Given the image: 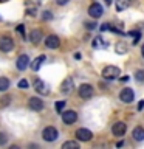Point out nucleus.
I'll return each mask as SVG.
<instances>
[{
  "mask_svg": "<svg viewBox=\"0 0 144 149\" xmlns=\"http://www.w3.org/2000/svg\"><path fill=\"white\" fill-rule=\"evenodd\" d=\"M130 6V0H116V9L118 11H124Z\"/></svg>",
  "mask_w": 144,
  "mask_h": 149,
  "instance_id": "nucleus-18",
  "label": "nucleus"
},
{
  "mask_svg": "<svg viewBox=\"0 0 144 149\" xmlns=\"http://www.w3.org/2000/svg\"><path fill=\"white\" fill-rule=\"evenodd\" d=\"M71 90H73V79L67 78L62 82V86H60V92H62L64 95H68V93H71Z\"/></svg>",
  "mask_w": 144,
  "mask_h": 149,
  "instance_id": "nucleus-14",
  "label": "nucleus"
},
{
  "mask_svg": "<svg viewBox=\"0 0 144 149\" xmlns=\"http://www.w3.org/2000/svg\"><path fill=\"white\" fill-rule=\"evenodd\" d=\"M45 45H46V48H51V50H54V48H59V45H60V40H59V37H57V36H54V34H50V36L45 39Z\"/></svg>",
  "mask_w": 144,
  "mask_h": 149,
  "instance_id": "nucleus-11",
  "label": "nucleus"
},
{
  "mask_svg": "<svg viewBox=\"0 0 144 149\" xmlns=\"http://www.w3.org/2000/svg\"><path fill=\"white\" fill-rule=\"evenodd\" d=\"M14 48V40L11 39L9 36H3L0 37V50L5 51V53H8V51H11Z\"/></svg>",
  "mask_w": 144,
  "mask_h": 149,
  "instance_id": "nucleus-3",
  "label": "nucleus"
},
{
  "mask_svg": "<svg viewBox=\"0 0 144 149\" xmlns=\"http://www.w3.org/2000/svg\"><path fill=\"white\" fill-rule=\"evenodd\" d=\"M104 2H105V3H107V6H109V5H110V3H111V0H104Z\"/></svg>",
  "mask_w": 144,
  "mask_h": 149,
  "instance_id": "nucleus-34",
  "label": "nucleus"
},
{
  "mask_svg": "<svg viewBox=\"0 0 144 149\" xmlns=\"http://www.w3.org/2000/svg\"><path fill=\"white\" fill-rule=\"evenodd\" d=\"M30 65V58H28V54H20L16 61V67L17 70H20V72H23V70H26V67Z\"/></svg>",
  "mask_w": 144,
  "mask_h": 149,
  "instance_id": "nucleus-9",
  "label": "nucleus"
},
{
  "mask_svg": "<svg viewBox=\"0 0 144 149\" xmlns=\"http://www.w3.org/2000/svg\"><path fill=\"white\" fill-rule=\"evenodd\" d=\"M99 45H102V47H107L105 42H102V40H101V37H96V39L93 40V47H99Z\"/></svg>",
  "mask_w": 144,
  "mask_h": 149,
  "instance_id": "nucleus-23",
  "label": "nucleus"
},
{
  "mask_svg": "<svg viewBox=\"0 0 144 149\" xmlns=\"http://www.w3.org/2000/svg\"><path fill=\"white\" fill-rule=\"evenodd\" d=\"M28 106H30L31 110L40 112L42 109H44V101H42L40 98H37V96H33V98H30V101H28Z\"/></svg>",
  "mask_w": 144,
  "mask_h": 149,
  "instance_id": "nucleus-7",
  "label": "nucleus"
},
{
  "mask_svg": "<svg viewBox=\"0 0 144 149\" xmlns=\"http://www.w3.org/2000/svg\"><path fill=\"white\" fill-rule=\"evenodd\" d=\"M45 59H46L45 56H44V54H40L39 58H36L34 61H33V62L30 64V65H31V70H33V72H39V68L42 67V64H44V61H45Z\"/></svg>",
  "mask_w": 144,
  "mask_h": 149,
  "instance_id": "nucleus-15",
  "label": "nucleus"
},
{
  "mask_svg": "<svg viewBox=\"0 0 144 149\" xmlns=\"http://www.w3.org/2000/svg\"><path fill=\"white\" fill-rule=\"evenodd\" d=\"M93 95V87L90 84H81L79 86V96L84 98V100H88Z\"/></svg>",
  "mask_w": 144,
  "mask_h": 149,
  "instance_id": "nucleus-6",
  "label": "nucleus"
},
{
  "mask_svg": "<svg viewBox=\"0 0 144 149\" xmlns=\"http://www.w3.org/2000/svg\"><path fill=\"white\" fill-rule=\"evenodd\" d=\"M132 135H133V138L136 140V141H143V140H144V129L138 126V127L133 129V134Z\"/></svg>",
  "mask_w": 144,
  "mask_h": 149,
  "instance_id": "nucleus-17",
  "label": "nucleus"
},
{
  "mask_svg": "<svg viewBox=\"0 0 144 149\" xmlns=\"http://www.w3.org/2000/svg\"><path fill=\"white\" fill-rule=\"evenodd\" d=\"M17 31L23 36V39H26V34H25V30H23V25H19V26H17Z\"/></svg>",
  "mask_w": 144,
  "mask_h": 149,
  "instance_id": "nucleus-28",
  "label": "nucleus"
},
{
  "mask_svg": "<svg viewBox=\"0 0 144 149\" xmlns=\"http://www.w3.org/2000/svg\"><path fill=\"white\" fill-rule=\"evenodd\" d=\"M6 141H8V137L5 134H0V144H6Z\"/></svg>",
  "mask_w": 144,
  "mask_h": 149,
  "instance_id": "nucleus-27",
  "label": "nucleus"
},
{
  "mask_svg": "<svg viewBox=\"0 0 144 149\" xmlns=\"http://www.w3.org/2000/svg\"><path fill=\"white\" fill-rule=\"evenodd\" d=\"M78 120V113L74 110H65L62 112V121L65 124H73Z\"/></svg>",
  "mask_w": 144,
  "mask_h": 149,
  "instance_id": "nucleus-8",
  "label": "nucleus"
},
{
  "mask_svg": "<svg viewBox=\"0 0 144 149\" xmlns=\"http://www.w3.org/2000/svg\"><path fill=\"white\" fill-rule=\"evenodd\" d=\"M9 100H11L9 96H3L2 101H0V104H2V106H8V104H9Z\"/></svg>",
  "mask_w": 144,
  "mask_h": 149,
  "instance_id": "nucleus-26",
  "label": "nucleus"
},
{
  "mask_svg": "<svg viewBox=\"0 0 144 149\" xmlns=\"http://www.w3.org/2000/svg\"><path fill=\"white\" fill-rule=\"evenodd\" d=\"M144 109V101H139V104H138V110H143Z\"/></svg>",
  "mask_w": 144,
  "mask_h": 149,
  "instance_id": "nucleus-32",
  "label": "nucleus"
},
{
  "mask_svg": "<svg viewBox=\"0 0 144 149\" xmlns=\"http://www.w3.org/2000/svg\"><path fill=\"white\" fill-rule=\"evenodd\" d=\"M125 45L124 44H118V45H116V51H118V53H125Z\"/></svg>",
  "mask_w": 144,
  "mask_h": 149,
  "instance_id": "nucleus-25",
  "label": "nucleus"
},
{
  "mask_svg": "<svg viewBox=\"0 0 144 149\" xmlns=\"http://www.w3.org/2000/svg\"><path fill=\"white\" fill-rule=\"evenodd\" d=\"M5 2H9V0H0V3H5Z\"/></svg>",
  "mask_w": 144,
  "mask_h": 149,
  "instance_id": "nucleus-36",
  "label": "nucleus"
},
{
  "mask_svg": "<svg viewBox=\"0 0 144 149\" xmlns=\"http://www.w3.org/2000/svg\"><path fill=\"white\" fill-rule=\"evenodd\" d=\"M42 137H44L45 141H54V140L59 137V132H57V129H56V127H53V126H48V127L44 129Z\"/></svg>",
  "mask_w": 144,
  "mask_h": 149,
  "instance_id": "nucleus-2",
  "label": "nucleus"
},
{
  "mask_svg": "<svg viewBox=\"0 0 144 149\" xmlns=\"http://www.w3.org/2000/svg\"><path fill=\"white\" fill-rule=\"evenodd\" d=\"M95 26H96V23H87V28H88V30H93Z\"/></svg>",
  "mask_w": 144,
  "mask_h": 149,
  "instance_id": "nucleus-33",
  "label": "nucleus"
},
{
  "mask_svg": "<svg viewBox=\"0 0 144 149\" xmlns=\"http://www.w3.org/2000/svg\"><path fill=\"white\" fill-rule=\"evenodd\" d=\"M125 124L123 123V121H118V123L113 124V127H111V132H113L115 137H123V135L125 134Z\"/></svg>",
  "mask_w": 144,
  "mask_h": 149,
  "instance_id": "nucleus-13",
  "label": "nucleus"
},
{
  "mask_svg": "<svg viewBox=\"0 0 144 149\" xmlns=\"http://www.w3.org/2000/svg\"><path fill=\"white\" fill-rule=\"evenodd\" d=\"M9 88V79L8 78H0V92H6Z\"/></svg>",
  "mask_w": 144,
  "mask_h": 149,
  "instance_id": "nucleus-19",
  "label": "nucleus"
},
{
  "mask_svg": "<svg viewBox=\"0 0 144 149\" xmlns=\"http://www.w3.org/2000/svg\"><path fill=\"white\" fill-rule=\"evenodd\" d=\"M119 74H121V70L118 67H115V65H107L102 70V76L105 79H116V78H119Z\"/></svg>",
  "mask_w": 144,
  "mask_h": 149,
  "instance_id": "nucleus-1",
  "label": "nucleus"
},
{
  "mask_svg": "<svg viewBox=\"0 0 144 149\" xmlns=\"http://www.w3.org/2000/svg\"><path fill=\"white\" fill-rule=\"evenodd\" d=\"M119 100L123 101V102H125V104L132 102V101L135 100V93H133V90H132V88H129V87L123 88V90H121V93H119Z\"/></svg>",
  "mask_w": 144,
  "mask_h": 149,
  "instance_id": "nucleus-4",
  "label": "nucleus"
},
{
  "mask_svg": "<svg viewBox=\"0 0 144 149\" xmlns=\"http://www.w3.org/2000/svg\"><path fill=\"white\" fill-rule=\"evenodd\" d=\"M91 137H93V134L88 129H84L82 127V129H78L76 130V138L79 140V141H90Z\"/></svg>",
  "mask_w": 144,
  "mask_h": 149,
  "instance_id": "nucleus-10",
  "label": "nucleus"
},
{
  "mask_svg": "<svg viewBox=\"0 0 144 149\" xmlns=\"http://www.w3.org/2000/svg\"><path fill=\"white\" fill-rule=\"evenodd\" d=\"M34 88H36L37 93H40V95H48V93H50L48 86H46L44 81H40V79H36V81H34Z\"/></svg>",
  "mask_w": 144,
  "mask_h": 149,
  "instance_id": "nucleus-12",
  "label": "nucleus"
},
{
  "mask_svg": "<svg viewBox=\"0 0 144 149\" xmlns=\"http://www.w3.org/2000/svg\"><path fill=\"white\" fill-rule=\"evenodd\" d=\"M17 87H19V88H23V90H25V88L30 87V82H28L26 79H20V81H19V84H17Z\"/></svg>",
  "mask_w": 144,
  "mask_h": 149,
  "instance_id": "nucleus-22",
  "label": "nucleus"
},
{
  "mask_svg": "<svg viewBox=\"0 0 144 149\" xmlns=\"http://www.w3.org/2000/svg\"><path fill=\"white\" fill-rule=\"evenodd\" d=\"M30 40L33 42V44H39V42L42 40V31L40 30H33L31 34H30Z\"/></svg>",
  "mask_w": 144,
  "mask_h": 149,
  "instance_id": "nucleus-16",
  "label": "nucleus"
},
{
  "mask_svg": "<svg viewBox=\"0 0 144 149\" xmlns=\"http://www.w3.org/2000/svg\"><path fill=\"white\" fill-rule=\"evenodd\" d=\"M135 78H136V81H144V72L143 70H138L136 74H135Z\"/></svg>",
  "mask_w": 144,
  "mask_h": 149,
  "instance_id": "nucleus-24",
  "label": "nucleus"
},
{
  "mask_svg": "<svg viewBox=\"0 0 144 149\" xmlns=\"http://www.w3.org/2000/svg\"><path fill=\"white\" fill-rule=\"evenodd\" d=\"M51 17H53V16L50 14V11H45V14H44V19H45V20H50Z\"/></svg>",
  "mask_w": 144,
  "mask_h": 149,
  "instance_id": "nucleus-30",
  "label": "nucleus"
},
{
  "mask_svg": "<svg viewBox=\"0 0 144 149\" xmlns=\"http://www.w3.org/2000/svg\"><path fill=\"white\" fill-rule=\"evenodd\" d=\"M68 2H70V0H56V3L60 5V6H62V5H67Z\"/></svg>",
  "mask_w": 144,
  "mask_h": 149,
  "instance_id": "nucleus-31",
  "label": "nucleus"
},
{
  "mask_svg": "<svg viewBox=\"0 0 144 149\" xmlns=\"http://www.w3.org/2000/svg\"><path fill=\"white\" fill-rule=\"evenodd\" d=\"M54 107H56V112L62 113V112H64V107H65V101H57V102L54 104Z\"/></svg>",
  "mask_w": 144,
  "mask_h": 149,
  "instance_id": "nucleus-21",
  "label": "nucleus"
},
{
  "mask_svg": "<svg viewBox=\"0 0 144 149\" xmlns=\"http://www.w3.org/2000/svg\"><path fill=\"white\" fill-rule=\"evenodd\" d=\"M110 23H102V26H101V31H107V30H110Z\"/></svg>",
  "mask_w": 144,
  "mask_h": 149,
  "instance_id": "nucleus-29",
  "label": "nucleus"
},
{
  "mask_svg": "<svg viewBox=\"0 0 144 149\" xmlns=\"http://www.w3.org/2000/svg\"><path fill=\"white\" fill-rule=\"evenodd\" d=\"M141 54H143V58H144V45H143V48H141Z\"/></svg>",
  "mask_w": 144,
  "mask_h": 149,
  "instance_id": "nucleus-35",
  "label": "nucleus"
},
{
  "mask_svg": "<svg viewBox=\"0 0 144 149\" xmlns=\"http://www.w3.org/2000/svg\"><path fill=\"white\" fill-rule=\"evenodd\" d=\"M88 14H90V17H93V19H99L102 14H104V8H102L99 3H93V5H90V8H88Z\"/></svg>",
  "mask_w": 144,
  "mask_h": 149,
  "instance_id": "nucleus-5",
  "label": "nucleus"
},
{
  "mask_svg": "<svg viewBox=\"0 0 144 149\" xmlns=\"http://www.w3.org/2000/svg\"><path fill=\"white\" fill-rule=\"evenodd\" d=\"M62 149H79V143L78 141H65L62 144Z\"/></svg>",
  "mask_w": 144,
  "mask_h": 149,
  "instance_id": "nucleus-20",
  "label": "nucleus"
}]
</instances>
